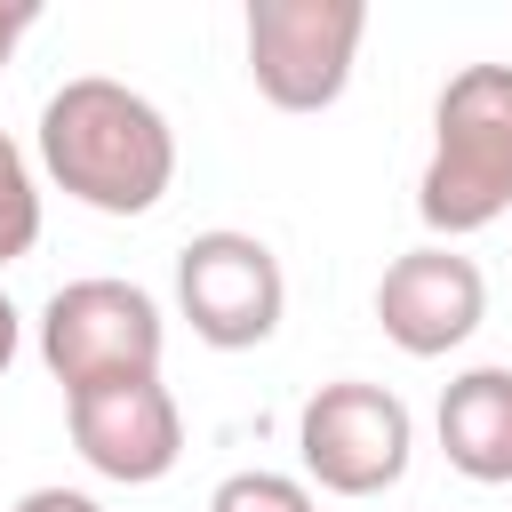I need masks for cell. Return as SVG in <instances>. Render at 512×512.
Masks as SVG:
<instances>
[{
    "label": "cell",
    "instance_id": "obj_1",
    "mask_svg": "<svg viewBox=\"0 0 512 512\" xmlns=\"http://www.w3.org/2000/svg\"><path fill=\"white\" fill-rule=\"evenodd\" d=\"M40 168L96 216H152L176 184V128L128 80L80 72L40 104Z\"/></svg>",
    "mask_w": 512,
    "mask_h": 512
},
{
    "label": "cell",
    "instance_id": "obj_2",
    "mask_svg": "<svg viewBox=\"0 0 512 512\" xmlns=\"http://www.w3.org/2000/svg\"><path fill=\"white\" fill-rule=\"evenodd\" d=\"M416 216L448 248L512 216V64L448 72L432 104V160L416 176Z\"/></svg>",
    "mask_w": 512,
    "mask_h": 512
},
{
    "label": "cell",
    "instance_id": "obj_3",
    "mask_svg": "<svg viewBox=\"0 0 512 512\" xmlns=\"http://www.w3.org/2000/svg\"><path fill=\"white\" fill-rule=\"evenodd\" d=\"M160 352H168V320L136 280L96 272V280H64L40 304V360L64 384V400L88 384L160 376Z\"/></svg>",
    "mask_w": 512,
    "mask_h": 512
},
{
    "label": "cell",
    "instance_id": "obj_4",
    "mask_svg": "<svg viewBox=\"0 0 512 512\" xmlns=\"http://www.w3.org/2000/svg\"><path fill=\"white\" fill-rule=\"evenodd\" d=\"M296 456H304V488L328 496H384L408 480L416 456V416L392 384L368 376H336L296 408Z\"/></svg>",
    "mask_w": 512,
    "mask_h": 512
},
{
    "label": "cell",
    "instance_id": "obj_5",
    "mask_svg": "<svg viewBox=\"0 0 512 512\" xmlns=\"http://www.w3.org/2000/svg\"><path fill=\"white\" fill-rule=\"evenodd\" d=\"M368 40L360 0H248V80L272 112H328Z\"/></svg>",
    "mask_w": 512,
    "mask_h": 512
},
{
    "label": "cell",
    "instance_id": "obj_6",
    "mask_svg": "<svg viewBox=\"0 0 512 512\" xmlns=\"http://www.w3.org/2000/svg\"><path fill=\"white\" fill-rule=\"evenodd\" d=\"M176 312L208 352H256L288 312V272L256 232H232V224L192 232L176 248Z\"/></svg>",
    "mask_w": 512,
    "mask_h": 512
},
{
    "label": "cell",
    "instance_id": "obj_7",
    "mask_svg": "<svg viewBox=\"0 0 512 512\" xmlns=\"http://www.w3.org/2000/svg\"><path fill=\"white\" fill-rule=\"evenodd\" d=\"M64 424H72V448L88 472L120 480V488H152L176 472L184 456V408L160 376H128V384H88L64 400Z\"/></svg>",
    "mask_w": 512,
    "mask_h": 512
},
{
    "label": "cell",
    "instance_id": "obj_8",
    "mask_svg": "<svg viewBox=\"0 0 512 512\" xmlns=\"http://www.w3.org/2000/svg\"><path fill=\"white\" fill-rule=\"evenodd\" d=\"M480 320H488V272H480L464 248H448V240H424V248L392 256L384 280H376V328H384L408 360L456 352Z\"/></svg>",
    "mask_w": 512,
    "mask_h": 512
},
{
    "label": "cell",
    "instance_id": "obj_9",
    "mask_svg": "<svg viewBox=\"0 0 512 512\" xmlns=\"http://www.w3.org/2000/svg\"><path fill=\"white\" fill-rule=\"evenodd\" d=\"M432 432H440V456H448L464 480L512 488V368H504V360H480V368L448 376Z\"/></svg>",
    "mask_w": 512,
    "mask_h": 512
},
{
    "label": "cell",
    "instance_id": "obj_10",
    "mask_svg": "<svg viewBox=\"0 0 512 512\" xmlns=\"http://www.w3.org/2000/svg\"><path fill=\"white\" fill-rule=\"evenodd\" d=\"M40 248V176L16 136H0V264Z\"/></svg>",
    "mask_w": 512,
    "mask_h": 512
},
{
    "label": "cell",
    "instance_id": "obj_11",
    "mask_svg": "<svg viewBox=\"0 0 512 512\" xmlns=\"http://www.w3.org/2000/svg\"><path fill=\"white\" fill-rule=\"evenodd\" d=\"M208 512H320V504H312V488H304L296 472L248 464V472H224V480L208 488Z\"/></svg>",
    "mask_w": 512,
    "mask_h": 512
},
{
    "label": "cell",
    "instance_id": "obj_12",
    "mask_svg": "<svg viewBox=\"0 0 512 512\" xmlns=\"http://www.w3.org/2000/svg\"><path fill=\"white\" fill-rule=\"evenodd\" d=\"M8 512H104V504H96L88 488H24Z\"/></svg>",
    "mask_w": 512,
    "mask_h": 512
},
{
    "label": "cell",
    "instance_id": "obj_13",
    "mask_svg": "<svg viewBox=\"0 0 512 512\" xmlns=\"http://www.w3.org/2000/svg\"><path fill=\"white\" fill-rule=\"evenodd\" d=\"M40 24V0H0V72H8V56H16V40Z\"/></svg>",
    "mask_w": 512,
    "mask_h": 512
},
{
    "label": "cell",
    "instance_id": "obj_14",
    "mask_svg": "<svg viewBox=\"0 0 512 512\" xmlns=\"http://www.w3.org/2000/svg\"><path fill=\"white\" fill-rule=\"evenodd\" d=\"M16 344H24V312H16V304H8V288H0V376H8Z\"/></svg>",
    "mask_w": 512,
    "mask_h": 512
}]
</instances>
